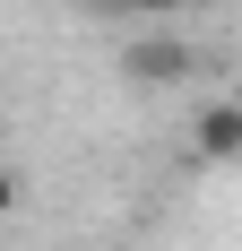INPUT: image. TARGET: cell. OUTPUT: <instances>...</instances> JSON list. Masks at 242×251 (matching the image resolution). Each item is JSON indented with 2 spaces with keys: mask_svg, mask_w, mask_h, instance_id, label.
Returning <instances> with one entry per match:
<instances>
[{
  "mask_svg": "<svg viewBox=\"0 0 242 251\" xmlns=\"http://www.w3.org/2000/svg\"><path fill=\"white\" fill-rule=\"evenodd\" d=\"M121 78L130 87H191L199 78V44L173 35V26H156V35H139V44L121 52Z\"/></svg>",
  "mask_w": 242,
  "mask_h": 251,
  "instance_id": "1",
  "label": "cell"
},
{
  "mask_svg": "<svg viewBox=\"0 0 242 251\" xmlns=\"http://www.w3.org/2000/svg\"><path fill=\"white\" fill-rule=\"evenodd\" d=\"M191 139H199V165H234L242 156V104H208Z\"/></svg>",
  "mask_w": 242,
  "mask_h": 251,
  "instance_id": "2",
  "label": "cell"
},
{
  "mask_svg": "<svg viewBox=\"0 0 242 251\" xmlns=\"http://www.w3.org/2000/svg\"><path fill=\"white\" fill-rule=\"evenodd\" d=\"M9 208H18V174L0 165V226H9Z\"/></svg>",
  "mask_w": 242,
  "mask_h": 251,
  "instance_id": "3",
  "label": "cell"
},
{
  "mask_svg": "<svg viewBox=\"0 0 242 251\" xmlns=\"http://www.w3.org/2000/svg\"><path fill=\"white\" fill-rule=\"evenodd\" d=\"M96 9H165V0H96Z\"/></svg>",
  "mask_w": 242,
  "mask_h": 251,
  "instance_id": "4",
  "label": "cell"
}]
</instances>
